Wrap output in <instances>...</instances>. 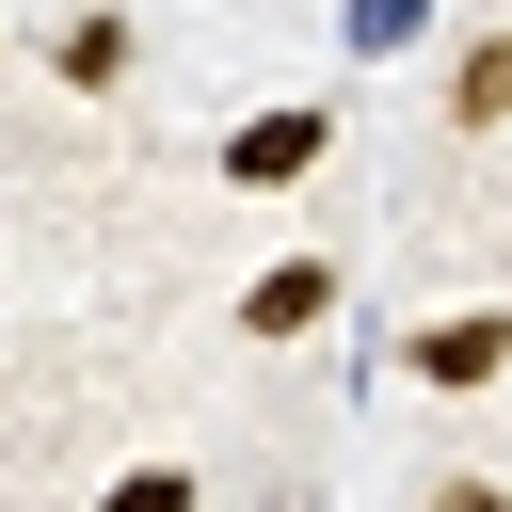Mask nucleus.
I'll list each match as a JSON object with an SVG mask.
<instances>
[{
    "instance_id": "f257e3e1",
    "label": "nucleus",
    "mask_w": 512,
    "mask_h": 512,
    "mask_svg": "<svg viewBox=\"0 0 512 512\" xmlns=\"http://www.w3.org/2000/svg\"><path fill=\"white\" fill-rule=\"evenodd\" d=\"M400 368H416V384H448V400H464V384H496V368H512V304H464V320H432Z\"/></svg>"
},
{
    "instance_id": "f03ea898",
    "label": "nucleus",
    "mask_w": 512,
    "mask_h": 512,
    "mask_svg": "<svg viewBox=\"0 0 512 512\" xmlns=\"http://www.w3.org/2000/svg\"><path fill=\"white\" fill-rule=\"evenodd\" d=\"M320 144H336L320 112H256V128H224V176H256V192H272V176H304Z\"/></svg>"
},
{
    "instance_id": "7ed1b4c3",
    "label": "nucleus",
    "mask_w": 512,
    "mask_h": 512,
    "mask_svg": "<svg viewBox=\"0 0 512 512\" xmlns=\"http://www.w3.org/2000/svg\"><path fill=\"white\" fill-rule=\"evenodd\" d=\"M448 128H512V32H480L448 64Z\"/></svg>"
},
{
    "instance_id": "20e7f679",
    "label": "nucleus",
    "mask_w": 512,
    "mask_h": 512,
    "mask_svg": "<svg viewBox=\"0 0 512 512\" xmlns=\"http://www.w3.org/2000/svg\"><path fill=\"white\" fill-rule=\"evenodd\" d=\"M320 304H336V272H320V256H288V272H256V288H240V320H256V336H288V320H320Z\"/></svg>"
},
{
    "instance_id": "39448f33",
    "label": "nucleus",
    "mask_w": 512,
    "mask_h": 512,
    "mask_svg": "<svg viewBox=\"0 0 512 512\" xmlns=\"http://www.w3.org/2000/svg\"><path fill=\"white\" fill-rule=\"evenodd\" d=\"M336 32H352V64H400V48H416V32H432V0H352V16H336Z\"/></svg>"
},
{
    "instance_id": "423d86ee",
    "label": "nucleus",
    "mask_w": 512,
    "mask_h": 512,
    "mask_svg": "<svg viewBox=\"0 0 512 512\" xmlns=\"http://www.w3.org/2000/svg\"><path fill=\"white\" fill-rule=\"evenodd\" d=\"M64 80L112 96V80H128V16H80V32H64Z\"/></svg>"
},
{
    "instance_id": "0eeeda50",
    "label": "nucleus",
    "mask_w": 512,
    "mask_h": 512,
    "mask_svg": "<svg viewBox=\"0 0 512 512\" xmlns=\"http://www.w3.org/2000/svg\"><path fill=\"white\" fill-rule=\"evenodd\" d=\"M96 512H192V480H176V464H128V480H112Z\"/></svg>"
},
{
    "instance_id": "6e6552de",
    "label": "nucleus",
    "mask_w": 512,
    "mask_h": 512,
    "mask_svg": "<svg viewBox=\"0 0 512 512\" xmlns=\"http://www.w3.org/2000/svg\"><path fill=\"white\" fill-rule=\"evenodd\" d=\"M432 512H512V496H496V480H448V496H432Z\"/></svg>"
}]
</instances>
